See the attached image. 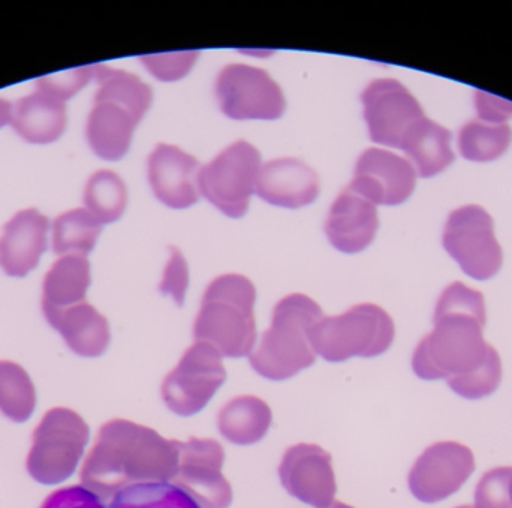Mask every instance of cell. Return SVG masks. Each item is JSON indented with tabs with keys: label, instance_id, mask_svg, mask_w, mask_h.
<instances>
[{
	"label": "cell",
	"instance_id": "obj_1",
	"mask_svg": "<svg viewBox=\"0 0 512 508\" xmlns=\"http://www.w3.org/2000/svg\"><path fill=\"white\" fill-rule=\"evenodd\" d=\"M179 468L177 441L129 420H111L99 429L81 468L84 488L110 500L126 488L167 483Z\"/></svg>",
	"mask_w": 512,
	"mask_h": 508
},
{
	"label": "cell",
	"instance_id": "obj_2",
	"mask_svg": "<svg viewBox=\"0 0 512 508\" xmlns=\"http://www.w3.org/2000/svg\"><path fill=\"white\" fill-rule=\"evenodd\" d=\"M435 329L418 344L412 368L421 380H450L471 374L486 360V302L480 291L454 282L439 297Z\"/></svg>",
	"mask_w": 512,
	"mask_h": 508
},
{
	"label": "cell",
	"instance_id": "obj_3",
	"mask_svg": "<svg viewBox=\"0 0 512 508\" xmlns=\"http://www.w3.org/2000/svg\"><path fill=\"white\" fill-rule=\"evenodd\" d=\"M256 290L243 275H222L204 293L195 320L194 338L207 342L230 359H242L254 350Z\"/></svg>",
	"mask_w": 512,
	"mask_h": 508
},
{
	"label": "cell",
	"instance_id": "obj_4",
	"mask_svg": "<svg viewBox=\"0 0 512 508\" xmlns=\"http://www.w3.org/2000/svg\"><path fill=\"white\" fill-rule=\"evenodd\" d=\"M322 317L321 306L310 297H283L274 308L271 327L262 335L261 345L249 356L255 372L268 380L282 381L310 368L316 353L309 332Z\"/></svg>",
	"mask_w": 512,
	"mask_h": 508
},
{
	"label": "cell",
	"instance_id": "obj_5",
	"mask_svg": "<svg viewBox=\"0 0 512 508\" xmlns=\"http://www.w3.org/2000/svg\"><path fill=\"white\" fill-rule=\"evenodd\" d=\"M396 335L390 315L372 303H364L337 317H322L309 332L313 351L327 362H345L352 357L381 356Z\"/></svg>",
	"mask_w": 512,
	"mask_h": 508
},
{
	"label": "cell",
	"instance_id": "obj_6",
	"mask_svg": "<svg viewBox=\"0 0 512 508\" xmlns=\"http://www.w3.org/2000/svg\"><path fill=\"white\" fill-rule=\"evenodd\" d=\"M89 437V426L75 411L53 408L33 432L27 473L42 485L65 482L77 470Z\"/></svg>",
	"mask_w": 512,
	"mask_h": 508
},
{
	"label": "cell",
	"instance_id": "obj_7",
	"mask_svg": "<svg viewBox=\"0 0 512 508\" xmlns=\"http://www.w3.org/2000/svg\"><path fill=\"white\" fill-rule=\"evenodd\" d=\"M261 165V153L255 146L236 141L200 168V194L230 218H242L248 212Z\"/></svg>",
	"mask_w": 512,
	"mask_h": 508
},
{
	"label": "cell",
	"instance_id": "obj_8",
	"mask_svg": "<svg viewBox=\"0 0 512 508\" xmlns=\"http://www.w3.org/2000/svg\"><path fill=\"white\" fill-rule=\"evenodd\" d=\"M444 248L463 272L477 281L493 278L501 270L504 260L492 216L475 204L451 213L445 225Z\"/></svg>",
	"mask_w": 512,
	"mask_h": 508
},
{
	"label": "cell",
	"instance_id": "obj_9",
	"mask_svg": "<svg viewBox=\"0 0 512 508\" xmlns=\"http://www.w3.org/2000/svg\"><path fill=\"white\" fill-rule=\"evenodd\" d=\"M227 380L222 356L207 342H195L162 384V399L173 413H200Z\"/></svg>",
	"mask_w": 512,
	"mask_h": 508
},
{
	"label": "cell",
	"instance_id": "obj_10",
	"mask_svg": "<svg viewBox=\"0 0 512 508\" xmlns=\"http://www.w3.org/2000/svg\"><path fill=\"white\" fill-rule=\"evenodd\" d=\"M215 89L219 107L231 119L274 120L285 113L282 87L264 69L243 63L225 66Z\"/></svg>",
	"mask_w": 512,
	"mask_h": 508
},
{
	"label": "cell",
	"instance_id": "obj_11",
	"mask_svg": "<svg viewBox=\"0 0 512 508\" xmlns=\"http://www.w3.org/2000/svg\"><path fill=\"white\" fill-rule=\"evenodd\" d=\"M361 101L372 141L396 149L412 126L426 117L418 99L394 78L373 80Z\"/></svg>",
	"mask_w": 512,
	"mask_h": 508
},
{
	"label": "cell",
	"instance_id": "obj_12",
	"mask_svg": "<svg viewBox=\"0 0 512 508\" xmlns=\"http://www.w3.org/2000/svg\"><path fill=\"white\" fill-rule=\"evenodd\" d=\"M179 468L174 485L191 495L201 508H228L233 503V489L222 474L225 450L216 440L191 438L180 443Z\"/></svg>",
	"mask_w": 512,
	"mask_h": 508
},
{
	"label": "cell",
	"instance_id": "obj_13",
	"mask_svg": "<svg viewBox=\"0 0 512 508\" xmlns=\"http://www.w3.org/2000/svg\"><path fill=\"white\" fill-rule=\"evenodd\" d=\"M475 471L471 449L445 441L426 449L409 473V489L421 503L435 504L456 494Z\"/></svg>",
	"mask_w": 512,
	"mask_h": 508
},
{
	"label": "cell",
	"instance_id": "obj_14",
	"mask_svg": "<svg viewBox=\"0 0 512 508\" xmlns=\"http://www.w3.org/2000/svg\"><path fill=\"white\" fill-rule=\"evenodd\" d=\"M417 177L408 159L390 150L367 149L358 158L348 188L375 206H397L411 197Z\"/></svg>",
	"mask_w": 512,
	"mask_h": 508
},
{
	"label": "cell",
	"instance_id": "obj_15",
	"mask_svg": "<svg viewBox=\"0 0 512 508\" xmlns=\"http://www.w3.org/2000/svg\"><path fill=\"white\" fill-rule=\"evenodd\" d=\"M280 482L289 495L316 508L334 503L336 477L330 453L313 444H297L286 450L279 467Z\"/></svg>",
	"mask_w": 512,
	"mask_h": 508
},
{
	"label": "cell",
	"instance_id": "obj_16",
	"mask_svg": "<svg viewBox=\"0 0 512 508\" xmlns=\"http://www.w3.org/2000/svg\"><path fill=\"white\" fill-rule=\"evenodd\" d=\"M149 182L156 198L171 209H188L200 198V162L171 144H158L147 162Z\"/></svg>",
	"mask_w": 512,
	"mask_h": 508
},
{
	"label": "cell",
	"instance_id": "obj_17",
	"mask_svg": "<svg viewBox=\"0 0 512 508\" xmlns=\"http://www.w3.org/2000/svg\"><path fill=\"white\" fill-rule=\"evenodd\" d=\"M255 192L273 206L301 209L318 198V174L297 158L271 159L261 165Z\"/></svg>",
	"mask_w": 512,
	"mask_h": 508
},
{
	"label": "cell",
	"instance_id": "obj_18",
	"mask_svg": "<svg viewBox=\"0 0 512 508\" xmlns=\"http://www.w3.org/2000/svg\"><path fill=\"white\" fill-rule=\"evenodd\" d=\"M48 219L36 209L15 213L0 237V267L6 275L23 278L47 251Z\"/></svg>",
	"mask_w": 512,
	"mask_h": 508
},
{
	"label": "cell",
	"instance_id": "obj_19",
	"mask_svg": "<svg viewBox=\"0 0 512 508\" xmlns=\"http://www.w3.org/2000/svg\"><path fill=\"white\" fill-rule=\"evenodd\" d=\"M141 119L140 114L123 102L96 93L87 119V141L99 158L119 161L128 153Z\"/></svg>",
	"mask_w": 512,
	"mask_h": 508
},
{
	"label": "cell",
	"instance_id": "obj_20",
	"mask_svg": "<svg viewBox=\"0 0 512 508\" xmlns=\"http://www.w3.org/2000/svg\"><path fill=\"white\" fill-rule=\"evenodd\" d=\"M378 227L375 204L346 188L331 206L325 233L337 251L357 254L370 246Z\"/></svg>",
	"mask_w": 512,
	"mask_h": 508
},
{
	"label": "cell",
	"instance_id": "obj_21",
	"mask_svg": "<svg viewBox=\"0 0 512 508\" xmlns=\"http://www.w3.org/2000/svg\"><path fill=\"white\" fill-rule=\"evenodd\" d=\"M45 320L78 356L99 357L111 341L110 324L87 302L56 311H44Z\"/></svg>",
	"mask_w": 512,
	"mask_h": 508
},
{
	"label": "cell",
	"instance_id": "obj_22",
	"mask_svg": "<svg viewBox=\"0 0 512 508\" xmlns=\"http://www.w3.org/2000/svg\"><path fill=\"white\" fill-rule=\"evenodd\" d=\"M11 125L29 143H53L65 132L66 102L35 90L12 105Z\"/></svg>",
	"mask_w": 512,
	"mask_h": 508
},
{
	"label": "cell",
	"instance_id": "obj_23",
	"mask_svg": "<svg viewBox=\"0 0 512 508\" xmlns=\"http://www.w3.org/2000/svg\"><path fill=\"white\" fill-rule=\"evenodd\" d=\"M453 135L444 126L423 117L403 138L400 149L411 162L417 176L433 177L454 162Z\"/></svg>",
	"mask_w": 512,
	"mask_h": 508
},
{
	"label": "cell",
	"instance_id": "obj_24",
	"mask_svg": "<svg viewBox=\"0 0 512 508\" xmlns=\"http://www.w3.org/2000/svg\"><path fill=\"white\" fill-rule=\"evenodd\" d=\"M90 263L84 255H63L48 270L42 285V312L86 302Z\"/></svg>",
	"mask_w": 512,
	"mask_h": 508
},
{
	"label": "cell",
	"instance_id": "obj_25",
	"mask_svg": "<svg viewBox=\"0 0 512 508\" xmlns=\"http://www.w3.org/2000/svg\"><path fill=\"white\" fill-rule=\"evenodd\" d=\"M270 425V407L256 396L231 399L218 414L219 432L237 446L258 443L265 437Z\"/></svg>",
	"mask_w": 512,
	"mask_h": 508
},
{
	"label": "cell",
	"instance_id": "obj_26",
	"mask_svg": "<svg viewBox=\"0 0 512 508\" xmlns=\"http://www.w3.org/2000/svg\"><path fill=\"white\" fill-rule=\"evenodd\" d=\"M102 224L86 209H74L57 216L53 222V251L57 255H84L93 248Z\"/></svg>",
	"mask_w": 512,
	"mask_h": 508
},
{
	"label": "cell",
	"instance_id": "obj_27",
	"mask_svg": "<svg viewBox=\"0 0 512 508\" xmlns=\"http://www.w3.org/2000/svg\"><path fill=\"white\" fill-rule=\"evenodd\" d=\"M84 206L102 225L120 219L128 204V189L119 174L99 170L87 180L83 194Z\"/></svg>",
	"mask_w": 512,
	"mask_h": 508
},
{
	"label": "cell",
	"instance_id": "obj_28",
	"mask_svg": "<svg viewBox=\"0 0 512 508\" xmlns=\"http://www.w3.org/2000/svg\"><path fill=\"white\" fill-rule=\"evenodd\" d=\"M512 141V129L507 123H466L459 134V149L463 158L472 162H490L501 158Z\"/></svg>",
	"mask_w": 512,
	"mask_h": 508
},
{
	"label": "cell",
	"instance_id": "obj_29",
	"mask_svg": "<svg viewBox=\"0 0 512 508\" xmlns=\"http://www.w3.org/2000/svg\"><path fill=\"white\" fill-rule=\"evenodd\" d=\"M36 407L32 380L20 365L0 362V413L12 422H26Z\"/></svg>",
	"mask_w": 512,
	"mask_h": 508
},
{
	"label": "cell",
	"instance_id": "obj_30",
	"mask_svg": "<svg viewBox=\"0 0 512 508\" xmlns=\"http://www.w3.org/2000/svg\"><path fill=\"white\" fill-rule=\"evenodd\" d=\"M110 508H201L183 489L168 483H143L126 488L111 501Z\"/></svg>",
	"mask_w": 512,
	"mask_h": 508
},
{
	"label": "cell",
	"instance_id": "obj_31",
	"mask_svg": "<svg viewBox=\"0 0 512 508\" xmlns=\"http://www.w3.org/2000/svg\"><path fill=\"white\" fill-rule=\"evenodd\" d=\"M448 386L465 399H483L493 395L502 381V362L498 351L490 345L486 360L471 374L450 378Z\"/></svg>",
	"mask_w": 512,
	"mask_h": 508
},
{
	"label": "cell",
	"instance_id": "obj_32",
	"mask_svg": "<svg viewBox=\"0 0 512 508\" xmlns=\"http://www.w3.org/2000/svg\"><path fill=\"white\" fill-rule=\"evenodd\" d=\"M93 74H95V66H78V68L68 69V71L39 77L35 81V86L36 90H41V92L66 102L92 80Z\"/></svg>",
	"mask_w": 512,
	"mask_h": 508
},
{
	"label": "cell",
	"instance_id": "obj_33",
	"mask_svg": "<svg viewBox=\"0 0 512 508\" xmlns=\"http://www.w3.org/2000/svg\"><path fill=\"white\" fill-rule=\"evenodd\" d=\"M511 476V467L495 468L484 474L475 489V508H512Z\"/></svg>",
	"mask_w": 512,
	"mask_h": 508
},
{
	"label": "cell",
	"instance_id": "obj_34",
	"mask_svg": "<svg viewBox=\"0 0 512 508\" xmlns=\"http://www.w3.org/2000/svg\"><path fill=\"white\" fill-rule=\"evenodd\" d=\"M200 51H179V53L147 54L140 57L147 71L158 80L176 81L185 77L197 62Z\"/></svg>",
	"mask_w": 512,
	"mask_h": 508
},
{
	"label": "cell",
	"instance_id": "obj_35",
	"mask_svg": "<svg viewBox=\"0 0 512 508\" xmlns=\"http://www.w3.org/2000/svg\"><path fill=\"white\" fill-rule=\"evenodd\" d=\"M189 285V269L185 257L177 248H170V260L165 266L159 290L167 296L173 297L177 305L185 302L186 290Z\"/></svg>",
	"mask_w": 512,
	"mask_h": 508
},
{
	"label": "cell",
	"instance_id": "obj_36",
	"mask_svg": "<svg viewBox=\"0 0 512 508\" xmlns=\"http://www.w3.org/2000/svg\"><path fill=\"white\" fill-rule=\"evenodd\" d=\"M41 508H107L104 500L84 486H69L48 495Z\"/></svg>",
	"mask_w": 512,
	"mask_h": 508
},
{
	"label": "cell",
	"instance_id": "obj_37",
	"mask_svg": "<svg viewBox=\"0 0 512 508\" xmlns=\"http://www.w3.org/2000/svg\"><path fill=\"white\" fill-rule=\"evenodd\" d=\"M475 107H477L481 122L501 125L512 117L511 101L490 95V93L483 92V90H477V93H475Z\"/></svg>",
	"mask_w": 512,
	"mask_h": 508
},
{
	"label": "cell",
	"instance_id": "obj_38",
	"mask_svg": "<svg viewBox=\"0 0 512 508\" xmlns=\"http://www.w3.org/2000/svg\"><path fill=\"white\" fill-rule=\"evenodd\" d=\"M12 104L6 99L0 98V128L11 123Z\"/></svg>",
	"mask_w": 512,
	"mask_h": 508
},
{
	"label": "cell",
	"instance_id": "obj_39",
	"mask_svg": "<svg viewBox=\"0 0 512 508\" xmlns=\"http://www.w3.org/2000/svg\"><path fill=\"white\" fill-rule=\"evenodd\" d=\"M328 508H354V507H349V506H346V504L339 503V501H336V503L331 504V506Z\"/></svg>",
	"mask_w": 512,
	"mask_h": 508
},
{
	"label": "cell",
	"instance_id": "obj_40",
	"mask_svg": "<svg viewBox=\"0 0 512 508\" xmlns=\"http://www.w3.org/2000/svg\"><path fill=\"white\" fill-rule=\"evenodd\" d=\"M510 498H511V504H512V476L510 480Z\"/></svg>",
	"mask_w": 512,
	"mask_h": 508
},
{
	"label": "cell",
	"instance_id": "obj_41",
	"mask_svg": "<svg viewBox=\"0 0 512 508\" xmlns=\"http://www.w3.org/2000/svg\"><path fill=\"white\" fill-rule=\"evenodd\" d=\"M457 508H475L474 506H460V507H457Z\"/></svg>",
	"mask_w": 512,
	"mask_h": 508
}]
</instances>
